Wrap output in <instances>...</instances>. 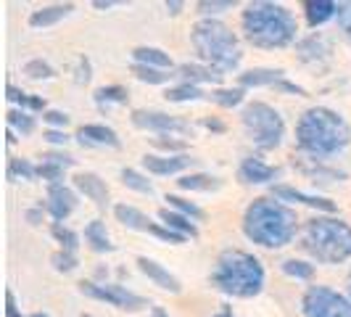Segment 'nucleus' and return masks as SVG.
<instances>
[{
  "mask_svg": "<svg viewBox=\"0 0 351 317\" xmlns=\"http://www.w3.org/2000/svg\"><path fill=\"white\" fill-rule=\"evenodd\" d=\"M280 175V167H272L259 156H243L238 164V180L243 185H278Z\"/></svg>",
  "mask_w": 351,
  "mask_h": 317,
  "instance_id": "15",
  "label": "nucleus"
},
{
  "mask_svg": "<svg viewBox=\"0 0 351 317\" xmlns=\"http://www.w3.org/2000/svg\"><path fill=\"white\" fill-rule=\"evenodd\" d=\"M132 127H138L143 132H154V135H177V138H193L195 124L188 122L185 117H177L169 111H158V108H135L130 114Z\"/></svg>",
  "mask_w": 351,
  "mask_h": 317,
  "instance_id": "9",
  "label": "nucleus"
},
{
  "mask_svg": "<svg viewBox=\"0 0 351 317\" xmlns=\"http://www.w3.org/2000/svg\"><path fill=\"white\" fill-rule=\"evenodd\" d=\"M338 30H341V35L351 40V3H338Z\"/></svg>",
  "mask_w": 351,
  "mask_h": 317,
  "instance_id": "47",
  "label": "nucleus"
},
{
  "mask_svg": "<svg viewBox=\"0 0 351 317\" xmlns=\"http://www.w3.org/2000/svg\"><path fill=\"white\" fill-rule=\"evenodd\" d=\"M241 228L254 246L278 251V248L291 246L296 241L299 214L272 196H259L243 209Z\"/></svg>",
  "mask_w": 351,
  "mask_h": 317,
  "instance_id": "3",
  "label": "nucleus"
},
{
  "mask_svg": "<svg viewBox=\"0 0 351 317\" xmlns=\"http://www.w3.org/2000/svg\"><path fill=\"white\" fill-rule=\"evenodd\" d=\"M37 177L40 180H45L48 185H61L64 180H66V169L61 167V164H53V161H40L37 164Z\"/></svg>",
  "mask_w": 351,
  "mask_h": 317,
  "instance_id": "44",
  "label": "nucleus"
},
{
  "mask_svg": "<svg viewBox=\"0 0 351 317\" xmlns=\"http://www.w3.org/2000/svg\"><path fill=\"white\" fill-rule=\"evenodd\" d=\"M114 217H117V222H122L127 230H135V233H148L151 235V230H154V220L145 214L143 209L138 207H132V204H114Z\"/></svg>",
  "mask_w": 351,
  "mask_h": 317,
  "instance_id": "22",
  "label": "nucleus"
},
{
  "mask_svg": "<svg viewBox=\"0 0 351 317\" xmlns=\"http://www.w3.org/2000/svg\"><path fill=\"white\" fill-rule=\"evenodd\" d=\"M132 64L151 67V69H164V71L177 69L172 56L167 51H161V48H156V45H138V48H132Z\"/></svg>",
  "mask_w": 351,
  "mask_h": 317,
  "instance_id": "23",
  "label": "nucleus"
},
{
  "mask_svg": "<svg viewBox=\"0 0 351 317\" xmlns=\"http://www.w3.org/2000/svg\"><path fill=\"white\" fill-rule=\"evenodd\" d=\"M5 317H24L21 315V309H19L16 296H14L11 288H5Z\"/></svg>",
  "mask_w": 351,
  "mask_h": 317,
  "instance_id": "52",
  "label": "nucleus"
},
{
  "mask_svg": "<svg viewBox=\"0 0 351 317\" xmlns=\"http://www.w3.org/2000/svg\"><path fill=\"white\" fill-rule=\"evenodd\" d=\"M238 3L235 0H198L195 3V11L201 14V19H217L225 11H232Z\"/></svg>",
  "mask_w": 351,
  "mask_h": 317,
  "instance_id": "42",
  "label": "nucleus"
},
{
  "mask_svg": "<svg viewBox=\"0 0 351 317\" xmlns=\"http://www.w3.org/2000/svg\"><path fill=\"white\" fill-rule=\"evenodd\" d=\"M164 201H167L169 209L185 214V217L193 220V222H204V220H206V211L201 209L195 201H191V198H182V196H177V193H167L164 196Z\"/></svg>",
  "mask_w": 351,
  "mask_h": 317,
  "instance_id": "36",
  "label": "nucleus"
},
{
  "mask_svg": "<svg viewBox=\"0 0 351 317\" xmlns=\"http://www.w3.org/2000/svg\"><path fill=\"white\" fill-rule=\"evenodd\" d=\"M80 193L61 183V185H48V196H45V214H51L53 222H66L74 209H77Z\"/></svg>",
  "mask_w": 351,
  "mask_h": 317,
  "instance_id": "14",
  "label": "nucleus"
},
{
  "mask_svg": "<svg viewBox=\"0 0 351 317\" xmlns=\"http://www.w3.org/2000/svg\"><path fill=\"white\" fill-rule=\"evenodd\" d=\"M175 77H180V82H191V85H222L225 74L217 71L209 64H201V61H185L175 69Z\"/></svg>",
  "mask_w": 351,
  "mask_h": 317,
  "instance_id": "19",
  "label": "nucleus"
},
{
  "mask_svg": "<svg viewBox=\"0 0 351 317\" xmlns=\"http://www.w3.org/2000/svg\"><path fill=\"white\" fill-rule=\"evenodd\" d=\"M51 264L56 272L69 275V272H74V270L80 267V257H77V251H64V248H58L51 257Z\"/></svg>",
  "mask_w": 351,
  "mask_h": 317,
  "instance_id": "43",
  "label": "nucleus"
},
{
  "mask_svg": "<svg viewBox=\"0 0 351 317\" xmlns=\"http://www.w3.org/2000/svg\"><path fill=\"white\" fill-rule=\"evenodd\" d=\"M296 56L306 67H325L333 58V40L322 32H312L296 43Z\"/></svg>",
  "mask_w": 351,
  "mask_h": 317,
  "instance_id": "13",
  "label": "nucleus"
},
{
  "mask_svg": "<svg viewBox=\"0 0 351 317\" xmlns=\"http://www.w3.org/2000/svg\"><path fill=\"white\" fill-rule=\"evenodd\" d=\"M5 177L11 183H35L40 180L37 177V164H32L29 158H21V156H11L8 164H5Z\"/></svg>",
  "mask_w": 351,
  "mask_h": 317,
  "instance_id": "31",
  "label": "nucleus"
},
{
  "mask_svg": "<svg viewBox=\"0 0 351 317\" xmlns=\"http://www.w3.org/2000/svg\"><path fill=\"white\" fill-rule=\"evenodd\" d=\"M241 35L251 48L285 51L299 43V21L282 3L251 0L241 11Z\"/></svg>",
  "mask_w": 351,
  "mask_h": 317,
  "instance_id": "1",
  "label": "nucleus"
},
{
  "mask_svg": "<svg viewBox=\"0 0 351 317\" xmlns=\"http://www.w3.org/2000/svg\"><path fill=\"white\" fill-rule=\"evenodd\" d=\"M241 127L246 141L259 151H278L285 141V119L272 104L251 101L241 111Z\"/></svg>",
  "mask_w": 351,
  "mask_h": 317,
  "instance_id": "7",
  "label": "nucleus"
},
{
  "mask_svg": "<svg viewBox=\"0 0 351 317\" xmlns=\"http://www.w3.org/2000/svg\"><path fill=\"white\" fill-rule=\"evenodd\" d=\"M5 98H8L11 104H16V108H24V111H29V114H45V111H48V104H45L43 95L24 93V90H19L16 85H8V88H5Z\"/></svg>",
  "mask_w": 351,
  "mask_h": 317,
  "instance_id": "29",
  "label": "nucleus"
},
{
  "mask_svg": "<svg viewBox=\"0 0 351 317\" xmlns=\"http://www.w3.org/2000/svg\"><path fill=\"white\" fill-rule=\"evenodd\" d=\"M132 77L138 82H145V85H169L172 82V71H164V69H151V67H141V64H132L130 67Z\"/></svg>",
  "mask_w": 351,
  "mask_h": 317,
  "instance_id": "40",
  "label": "nucleus"
},
{
  "mask_svg": "<svg viewBox=\"0 0 351 317\" xmlns=\"http://www.w3.org/2000/svg\"><path fill=\"white\" fill-rule=\"evenodd\" d=\"M45 161H53V164H61L64 169H71L74 164H77V158L71 156V154H66V151H51V154H45Z\"/></svg>",
  "mask_w": 351,
  "mask_h": 317,
  "instance_id": "49",
  "label": "nucleus"
},
{
  "mask_svg": "<svg viewBox=\"0 0 351 317\" xmlns=\"http://www.w3.org/2000/svg\"><path fill=\"white\" fill-rule=\"evenodd\" d=\"M288 74L282 69H272V67H256V69H248L243 74H238V88L243 90H256V88H275L280 80H285Z\"/></svg>",
  "mask_w": 351,
  "mask_h": 317,
  "instance_id": "21",
  "label": "nucleus"
},
{
  "mask_svg": "<svg viewBox=\"0 0 351 317\" xmlns=\"http://www.w3.org/2000/svg\"><path fill=\"white\" fill-rule=\"evenodd\" d=\"M24 217H27V222H29V225H40V222H43V207H37V209H27L24 211Z\"/></svg>",
  "mask_w": 351,
  "mask_h": 317,
  "instance_id": "53",
  "label": "nucleus"
},
{
  "mask_svg": "<svg viewBox=\"0 0 351 317\" xmlns=\"http://www.w3.org/2000/svg\"><path fill=\"white\" fill-rule=\"evenodd\" d=\"M80 317H93V315H90V312H82V315H80Z\"/></svg>",
  "mask_w": 351,
  "mask_h": 317,
  "instance_id": "60",
  "label": "nucleus"
},
{
  "mask_svg": "<svg viewBox=\"0 0 351 317\" xmlns=\"http://www.w3.org/2000/svg\"><path fill=\"white\" fill-rule=\"evenodd\" d=\"M272 198H278L282 204H299V207H306V209H315L319 214H333L335 211V201L325 198L319 193H306L296 185H285V183H278L272 185Z\"/></svg>",
  "mask_w": 351,
  "mask_h": 317,
  "instance_id": "12",
  "label": "nucleus"
},
{
  "mask_svg": "<svg viewBox=\"0 0 351 317\" xmlns=\"http://www.w3.org/2000/svg\"><path fill=\"white\" fill-rule=\"evenodd\" d=\"M51 235H53V241L64 248V251H77V248H80V241H82V235H80L77 230H71L66 222H51Z\"/></svg>",
  "mask_w": 351,
  "mask_h": 317,
  "instance_id": "38",
  "label": "nucleus"
},
{
  "mask_svg": "<svg viewBox=\"0 0 351 317\" xmlns=\"http://www.w3.org/2000/svg\"><path fill=\"white\" fill-rule=\"evenodd\" d=\"M43 141L45 143H51V145H56L58 151H64L66 145H69V135H66V130H45L43 132Z\"/></svg>",
  "mask_w": 351,
  "mask_h": 317,
  "instance_id": "48",
  "label": "nucleus"
},
{
  "mask_svg": "<svg viewBox=\"0 0 351 317\" xmlns=\"http://www.w3.org/2000/svg\"><path fill=\"white\" fill-rule=\"evenodd\" d=\"M151 317H169V312H164L161 307H151Z\"/></svg>",
  "mask_w": 351,
  "mask_h": 317,
  "instance_id": "56",
  "label": "nucleus"
},
{
  "mask_svg": "<svg viewBox=\"0 0 351 317\" xmlns=\"http://www.w3.org/2000/svg\"><path fill=\"white\" fill-rule=\"evenodd\" d=\"M164 98L169 104H198V101H209V93L191 82H175L164 90Z\"/></svg>",
  "mask_w": 351,
  "mask_h": 317,
  "instance_id": "28",
  "label": "nucleus"
},
{
  "mask_svg": "<svg viewBox=\"0 0 351 317\" xmlns=\"http://www.w3.org/2000/svg\"><path fill=\"white\" fill-rule=\"evenodd\" d=\"M201 127L204 130H209V132H214V135H225L228 132V124L222 122L219 117H201Z\"/></svg>",
  "mask_w": 351,
  "mask_h": 317,
  "instance_id": "50",
  "label": "nucleus"
},
{
  "mask_svg": "<svg viewBox=\"0 0 351 317\" xmlns=\"http://www.w3.org/2000/svg\"><path fill=\"white\" fill-rule=\"evenodd\" d=\"M209 101L219 108H238L246 101V90L243 88H214L209 93Z\"/></svg>",
  "mask_w": 351,
  "mask_h": 317,
  "instance_id": "37",
  "label": "nucleus"
},
{
  "mask_svg": "<svg viewBox=\"0 0 351 317\" xmlns=\"http://www.w3.org/2000/svg\"><path fill=\"white\" fill-rule=\"evenodd\" d=\"M293 138L304 156L325 161L343 154L351 145V124L330 106H309L306 111H301Z\"/></svg>",
  "mask_w": 351,
  "mask_h": 317,
  "instance_id": "2",
  "label": "nucleus"
},
{
  "mask_svg": "<svg viewBox=\"0 0 351 317\" xmlns=\"http://www.w3.org/2000/svg\"><path fill=\"white\" fill-rule=\"evenodd\" d=\"M135 264H138V270H141L143 275L154 283L156 288L167 291V294H182V283H180V278H177L175 272H169L161 262H156V259L143 257L141 254V257L135 259Z\"/></svg>",
  "mask_w": 351,
  "mask_h": 317,
  "instance_id": "18",
  "label": "nucleus"
},
{
  "mask_svg": "<svg viewBox=\"0 0 351 317\" xmlns=\"http://www.w3.org/2000/svg\"><path fill=\"white\" fill-rule=\"evenodd\" d=\"M264 283L267 270L262 259L243 248H222L209 272V285L228 299H256Z\"/></svg>",
  "mask_w": 351,
  "mask_h": 317,
  "instance_id": "4",
  "label": "nucleus"
},
{
  "mask_svg": "<svg viewBox=\"0 0 351 317\" xmlns=\"http://www.w3.org/2000/svg\"><path fill=\"white\" fill-rule=\"evenodd\" d=\"M82 238H85V244H88L95 254H111L114 251V244H111V235H108V230H106V222L104 220H93L85 225L82 230Z\"/></svg>",
  "mask_w": 351,
  "mask_h": 317,
  "instance_id": "26",
  "label": "nucleus"
},
{
  "mask_svg": "<svg viewBox=\"0 0 351 317\" xmlns=\"http://www.w3.org/2000/svg\"><path fill=\"white\" fill-rule=\"evenodd\" d=\"M80 145H85V148H111V151H119L122 148V141H119V135H117V130L114 127H108V124H82V127H77V135H74Z\"/></svg>",
  "mask_w": 351,
  "mask_h": 317,
  "instance_id": "17",
  "label": "nucleus"
},
{
  "mask_svg": "<svg viewBox=\"0 0 351 317\" xmlns=\"http://www.w3.org/2000/svg\"><path fill=\"white\" fill-rule=\"evenodd\" d=\"M301 8H304V19L312 30H319L322 24H328L338 16V3L335 0H306Z\"/></svg>",
  "mask_w": 351,
  "mask_h": 317,
  "instance_id": "24",
  "label": "nucleus"
},
{
  "mask_svg": "<svg viewBox=\"0 0 351 317\" xmlns=\"http://www.w3.org/2000/svg\"><path fill=\"white\" fill-rule=\"evenodd\" d=\"M29 317H51V315H48V312H32Z\"/></svg>",
  "mask_w": 351,
  "mask_h": 317,
  "instance_id": "58",
  "label": "nucleus"
},
{
  "mask_svg": "<svg viewBox=\"0 0 351 317\" xmlns=\"http://www.w3.org/2000/svg\"><path fill=\"white\" fill-rule=\"evenodd\" d=\"M143 169L148 175L156 177H169V175H188V169L198 164V158L191 154H175V156H167V154H145L141 158Z\"/></svg>",
  "mask_w": 351,
  "mask_h": 317,
  "instance_id": "11",
  "label": "nucleus"
},
{
  "mask_svg": "<svg viewBox=\"0 0 351 317\" xmlns=\"http://www.w3.org/2000/svg\"><path fill=\"white\" fill-rule=\"evenodd\" d=\"M211 317H238V315H232L230 309H222V312H217V315H211Z\"/></svg>",
  "mask_w": 351,
  "mask_h": 317,
  "instance_id": "57",
  "label": "nucleus"
},
{
  "mask_svg": "<svg viewBox=\"0 0 351 317\" xmlns=\"http://www.w3.org/2000/svg\"><path fill=\"white\" fill-rule=\"evenodd\" d=\"M80 294L93 301H106L108 307H117L124 312H141L148 307V299L124 288L119 283H101V281H82L80 283Z\"/></svg>",
  "mask_w": 351,
  "mask_h": 317,
  "instance_id": "10",
  "label": "nucleus"
},
{
  "mask_svg": "<svg viewBox=\"0 0 351 317\" xmlns=\"http://www.w3.org/2000/svg\"><path fill=\"white\" fill-rule=\"evenodd\" d=\"M304 317H351V296L330 285H309L301 294Z\"/></svg>",
  "mask_w": 351,
  "mask_h": 317,
  "instance_id": "8",
  "label": "nucleus"
},
{
  "mask_svg": "<svg viewBox=\"0 0 351 317\" xmlns=\"http://www.w3.org/2000/svg\"><path fill=\"white\" fill-rule=\"evenodd\" d=\"M164 8H167L172 16H177V14L185 8V3H180V0H167V3H164Z\"/></svg>",
  "mask_w": 351,
  "mask_h": 317,
  "instance_id": "54",
  "label": "nucleus"
},
{
  "mask_svg": "<svg viewBox=\"0 0 351 317\" xmlns=\"http://www.w3.org/2000/svg\"><path fill=\"white\" fill-rule=\"evenodd\" d=\"M71 188L80 196H85L88 201H93L98 209H106L111 204V191H108L104 177L95 172H77L71 177Z\"/></svg>",
  "mask_w": 351,
  "mask_h": 317,
  "instance_id": "16",
  "label": "nucleus"
},
{
  "mask_svg": "<svg viewBox=\"0 0 351 317\" xmlns=\"http://www.w3.org/2000/svg\"><path fill=\"white\" fill-rule=\"evenodd\" d=\"M299 169L306 177H315L319 183H343V180H346V172H343V169L325 167L322 161H315V158H306V164H299Z\"/></svg>",
  "mask_w": 351,
  "mask_h": 317,
  "instance_id": "33",
  "label": "nucleus"
},
{
  "mask_svg": "<svg viewBox=\"0 0 351 317\" xmlns=\"http://www.w3.org/2000/svg\"><path fill=\"white\" fill-rule=\"evenodd\" d=\"M282 275H288L291 281H301V283H309L315 278V264L309 259H299V257H291V259H282L280 262Z\"/></svg>",
  "mask_w": 351,
  "mask_h": 317,
  "instance_id": "34",
  "label": "nucleus"
},
{
  "mask_svg": "<svg viewBox=\"0 0 351 317\" xmlns=\"http://www.w3.org/2000/svg\"><path fill=\"white\" fill-rule=\"evenodd\" d=\"M275 90H280V93H285V95H299V98H304V95H306V90L301 88V85H296V82H291L288 77H285V80H280V82L275 85Z\"/></svg>",
  "mask_w": 351,
  "mask_h": 317,
  "instance_id": "51",
  "label": "nucleus"
},
{
  "mask_svg": "<svg viewBox=\"0 0 351 317\" xmlns=\"http://www.w3.org/2000/svg\"><path fill=\"white\" fill-rule=\"evenodd\" d=\"M158 222L161 225H167L169 230H175V233H180L182 238H198V225H195L193 220H188L185 214H180V211L169 209V207H161L158 209Z\"/></svg>",
  "mask_w": 351,
  "mask_h": 317,
  "instance_id": "27",
  "label": "nucleus"
},
{
  "mask_svg": "<svg viewBox=\"0 0 351 317\" xmlns=\"http://www.w3.org/2000/svg\"><path fill=\"white\" fill-rule=\"evenodd\" d=\"M74 11V3H51V5H43L29 14V27L32 30H48V27H56L61 24L64 19L71 16Z\"/></svg>",
  "mask_w": 351,
  "mask_h": 317,
  "instance_id": "20",
  "label": "nucleus"
},
{
  "mask_svg": "<svg viewBox=\"0 0 351 317\" xmlns=\"http://www.w3.org/2000/svg\"><path fill=\"white\" fill-rule=\"evenodd\" d=\"M346 285H349V296H351V272H349V281H346Z\"/></svg>",
  "mask_w": 351,
  "mask_h": 317,
  "instance_id": "59",
  "label": "nucleus"
},
{
  "mask_svg": "<svg viewBox=\"0 0 351 317\" xmlns=\"http://www.w3.org/2000/svg\"><path fill=\"white\" fill-rule=\"evenodd\" d=\"M301 248L312 262L343 264L351 259V225L335 214H317L301 228Z\"/></svg>",
  "mask_w": 351,
  "mask_h": 317,
  "instance_id": "6",
  "label": "nucleus"
},
{
  "mask_svg": "<svg viewBox=\"0 0 351 317\" xmlns=\"http://www.w3.org/2000/svg\"><path fill=\"white\" fill-rule=\"evenodd\" d=\"M154 148L158 154H167V156H175V154H188V141L177 138V135H156L151 138Z\"/></svg>",
  "mask_w": 351,
  "mask_h": 317,
  "instance_id": "41",
  "label": "nucleus"
},
{
  "mask_svg": "<svg viewBox=\"0 0 351 317\" xmlns=\"http://www.w3.org/2000/svg\"><path fill=\"white\" fill-rule=\"evenodd\" d=\"M191 45L201 64H209L222 74L238 71L243 64L241 37L219 19H198L191 27Z\"/></svg>",
  "mask_w": 351,
  "mask_h": 317,
  "instance_id": "5",
  "label": "nucleus"
},
{
  "mask_svg": "<svg viewBox=\"0 0 351 317\" xmlns=\"http://www.w3.org/2000/svg\"><path fill=\"white\" fill-rule=\"evenodd\" d=\"M5 122H8V130L11 132H16L21 138H29L32 132L37 130V119L35 114H29V111H24V108H8V114H5Z\"/></svg>",
  "mask_w": 351,
  "mask_h": 317,
  "instance_id": "32",
  "label": "nucleus"
},
{
  "mask_svg": "<svg viewBox=\"0 0 351 317\" xmlns=\"http://www.w3.org/2000/svg\"><path fill=\"white\" fill-rule=\"evenodd\" d=\"M43 122L48 124V130H66L71 124V117L66 111H61V108H48L43 114Z\"/></svg>",
  "mask_w": 351,
  "mask_h": 317,
  "instance_id": "46",
  "label": "nucleus"
},
{
  "mask_svg": "<svg viewBox=\"0 0 351 317\" xmlns=\"http://www.w3.org/2000/svg\"><path fill=\"white\" fill-rule=\"evenodd\" d=\"M21 74L27 77V80H32V82H43V80H53L58 71L53 67L51 61H45V58H29L24 67H21Z\"/></svg>",
  "mask_w": 351,
  "mask_h": 317,
  "instance_id": "39",
  "label": "nucleus"
},
{
  "mask_svg": "<svg viewBox=\"0 0 351 317\" xmlns=\"http://www.w3.org/2000/svg\"><path fill=\"white\" fill-rule=\"evenodd\" d=\"M93 101L101 111H108L114 106H124L130 101V90L124 85H101V88L93 93Z\"/></svg>",
  "mask_w": 351,
  "mask_h": 317,
  "instance_id": "30",
  "label": "nucleus"
},
{
  "mask_svg": "<svg viewBox=\"0 0 351 317\" xmlns=\"http://www.w3.org/2000/svg\"><path fill=\"white\" fill-rule=\"evenodd\" d=\"M71 74H74V82H77V85H88L90 80H93V64H90V58L85 53H80V56L74 58Z\"/></svg>",
  "mask_w": 351,
  "mask_h": 317,
  "instance_id": "45",
  "label": "nucleus"
},
{
  "mask_svg": "<svg viewBox=\"0 0 351 317\" xmlns=\"http://www.w3.org/2000/svg\"><path fill=\"white\" fill-rule=\"evenodd\" d=\"M122 185L124 188H130V191H135V193H143V196H154L156 193V188H154V183L148 180V175H143L141 169H132V167H124L122 172Z\"/></svg>",
  "mask_w": 351,
  "mask_h": 317,
  "instance_id": "35",
  "label": "nucleus"
},
{
  "mask_svg": "<svg viewBox=\"0 0 351 317\" xmlns=\"http://www.w3.org/2000/svg\"><path fill=\"white\" fill-rule=\"evenodd\" d=\"M177 188L188 193H217L222 188V177L209 172H188L177 180Z\"/></svg>",
  "mask_w": 351,
  "mask_h": 317,
  "instance_id": "25",
  "label": "nucleus"
},
{
  "mask_svg": "<svg viewBox=\"0 0 351 317\" xmlns=\"http://www.w3.org/2000/svg\"><path fill=\"white\" fill-rule=\"evenodd\" d=\"M117 3L114 0H93V8H98V11H108V8H114Z\"/></svg>",
  "mask_w": 351,
  "mask_h": 317,
  "instance_id": "55",
  "label": "nucleus"
}]
</instances>
